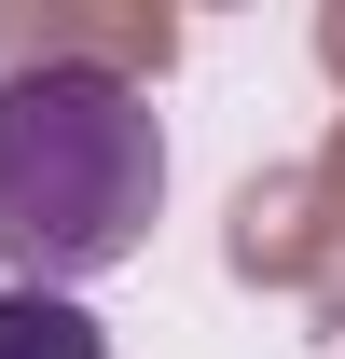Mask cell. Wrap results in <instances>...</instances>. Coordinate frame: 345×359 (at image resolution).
<instances>
[{
  "mask_svg": "<svg viewBox=\"0 0 345 359\" xmlns=\"http://www.w3.org/2000/svg\"><path fill=\"white\" fill-rule=\"evenodd\" d=\"M166 222V125L125 69L28 55L0 69V290H69L125 276Z\"/></svg>",
  "mask_w": 345,
  "mask_h": 359,
  "instance_id": "cell-1",
  "label": "cell"
},
{
  "mask_svg": "<svg viewBox=\"0 0 345 359\" xmlns=\"http://www.w3.org/2000/svg\"><path fill=\"white\" fill-rule=\"evenodd\" d=\"M0 359H111V332L69 290H0Z\"/></svg>",
  "mask_w": 345,
  "mask_h": 359,
  "instance_id": "cell-2",
  "label": "cell"
}]
</instances>
